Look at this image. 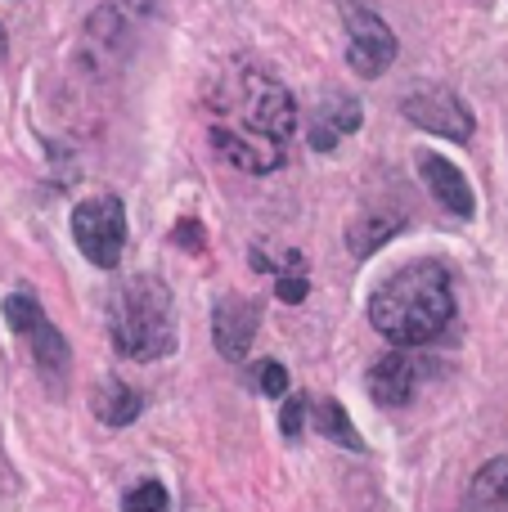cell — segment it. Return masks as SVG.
<instances>
[{
	"label": "cell",
	"instance_id": "4",
	"mask_svg": "<svg viewBox=\"0 0 508 512\" xmlns=\"http://www.w3.org/2000/svg\"><path fill=\"white\" fill-rule=\"evenodd\" d=\"M72 239H77L81 256H86L95 270H113L126 252V207L122 198L99 194L77 203L72 212Z\"/></svg>",
	"mask_w": 508,
	"mask_h": 512
},
{
	"label": "cell",
	"instance_id": "11",
	"mask_svg": "<svg viewBox=\"0 0 508 512\" xmlns=\"http://www.w3.org/2000/svg\"><path fill=\"white\" fill-rule=\"evenodd\" d=\"M419 176H423V185L432 189V198H437V203L446 207L450 216L468 221V216L477 212L473 185H468L464 171H459L450 158H437V153H419Z\"/></svg>",
	"mask_w": 508,
	"mask_h": 512
},
{
	"label": "cell",
	"instance_id": "1",
	"mask_svg": "<svg viewBox=\"0 0 508 512\" xmlns=\"http://www.w3.org/2000/svg\"><path fill=\"white\" fill-rule=\"evenodd\" d=\"M297 126V104L266 68H234L212 99V149L248 176L284 162Z\"/></svg>",
	"mask_w": 508,
	"mask_h": 512
},
{
	"label": "cell",
	"instance_id": "19",
	"mask_svg": "<svg viewBox=\"0 0 508 512\" xmlns=\"http://www.w3.org/2000/svg\"><path fill=\"white\" fill-rule=\"evenodd\" d=\"M257 387L266 391V396H284L288 391V369L279 360H261L257 364Z\"/></svg>",
	"mask_w": 508,
	"mask_h": 512
},
{
	"label": "cell",
	"instance_id": "15",
	"mask_svg": "<svg viewBox=\"0 0 508 512\" xmlns=\"http://www.w3.org/2000/svg\"><path fill=\"white\" fill-rule=\"evenodd\" d=\"M311 418H315V432H320L329 445H342V450H351V454L365 450V441H360L356 423L347 418V409H342L338 400H320V405L311 409Z\"/></svg>",
	"mask_w": 508,
	"mask_h": 512
},
{
	"label": "cell",
	"instance_id": "9",
	"mask_svg": "<svg viewBox=\"0 0 508 512\" xmlns=\"http://www.w3.org/2000/svg\"><path fill=\"white\" fill-rule=\"evenodd\" d=\"M419 382H423V360L410 355V346H396L369 373V396H374L378 409H405L419 396Z\"/></svg>",
	"mask_w": 508,
	"mask_h": 512
},
{
	"label": "cell",
	"instance_id": "14",
	"mask_svg": "<svg viewBox=\"0 0 508 512\" xmlns=\"http://www.w3.org/2000/svg\"><path fill=\"white\" fill-rule=\"evenodd\" d=\"M464 512H508V459H491L477 472L464 495Z\"/></svg>",
	"mask_w": 508,
	"mask_h": 512
},
{
	"label": "cell",
	"instance_id": "21",
	"mask_svg": "<svg viewBox=\"0 0 508 512\" xmlns=\"http://www.w3.org/2000/svg\"><path fill=\"white\" fill-rule=\"evenodd\" d=\"M0 54H5V27H0Z\"/></svg>",
	"mask_w": 508,
	"mask_h": 512
},
{
	"label": "cell",
	"instance_id": "8",
	"mask_svg": "<svg viewBox=\"0 0 508 512\" xmlns=\"http://www.w3.org/2000/svg\"><path fill=\"white\" fill-rule=\"evenodd\" d=\"M149 14H153V0H108L86 23V45L104 50V59H113V54H122L135 41V32L144 27Z\"/></svg>",
	"mask_w": 508,
	"mask_h": 512
},
{
	"label": "cell",
	"instance_id": "10",
	"mask_svg": "<svg viewBox=\"0 0 508 512\" xmlns=\"http://www.w3.org/2000/svg\"><path fill=\"white\" fill-rule=\"evenodd\" d=\"M261 328V306L248 297H225L212 306V342L225 360H248L252 351V337Z\"/></svg>",
	"mask_w": 508,
	"mask_h": 512
},
{
	"label": "cell",
	"instance_id": "7",
	"mask_svg": "<svg viewBox=\"0 0 508 512\" xmlns=\"http://www.w3.org/2000/svg\"><path fill=\"white\" fill-rule=\"evenodd\" d=\"M401 113L410 117L419 131L441 135V140H473V113L459 95H450L446 86H419L405 95Z\"/></svg>",
	"mask_w": 508,
	"mask_h": 512
},
{
	"label": "cell",
	"instance_id": "5",
	"mask_svg": "<svg viewBox=\"0 0 508 512\" xmlns=\"http://www.w3.org/2000/svg\"><path fill=\"white\" fill-rule=\"evenodd\" d=\"M0 310H5V324L27 342V351H32V360L41 364V373H63L68 369V360H72L68 337L45 319L41 301H32L27 292H14V297H5V306Z\"/></svg>",
	"mask_w": 508,
	"mask_h": 512
},
{
	"label": "cell",
	"instance_id": "20",
	"mask_svg": "<svg viewBox=\"0 0 508 512\" xmlns=\"http://www.w3.org/2000/svg\"><path fill=\"white\" fill-rule=\"evenodd\" d=\"M306 292H311V283H306V274H279V301H288V306H297V301H306Z\"/></svg>",
	"mask_w": 508,
	"mask_h": 512
},
{
	"label": "cell",
	"instance_id": "18",
	"mask_svg": "<svg viewBox=\"0 0 508 512\" xmlns=\"http://www.w3.org/2000/svg\"><path fill=\"white\" fill-rule=\"evenodd\" d=\"M306 418H311V400L306 396L284 400V409H279V432H284L288 441H297V436L306 432Z\"/></svg>",
	"mask_w": 508,
	"mask_h": 512
},
{
	"label": "cell",
	"instance_id": "3",
	"mask_svg": "<svg viewBox=\"0 0 508 512\" xmlns=\"http://www.w3.org/2000/svg\"><path fill=\"white\" fill-rule=\"evenodd\" d=\"M108 337L117 355L135 364H153L176 351V301L158 274H135L117 288L108 306Z\"/></svg>",
	"mask_w": 508,
	"mask_h": 512
},
{
	"label": "cell",
	"instance_id": "12",
	"mask_svg": "<svg viewBox=\"0 0 508 512\" xmlns=\"http://www.w3.org/2000/svg\"><path fill=\"white\" fill-rule=\"evenodd\" d=\"M360 126V104L351 95H329L320 108H315L311 117V131H306V140H311L315 153H329L342 144V135H351Z\"/></svg>",
	"mask_w": 508,
	"mask_h": 512
},
{
	"label": "cell",
	"instance_id": "2",
	"mask_svg": "<svg viewBox=\"0 0 508 512\" xmlns=\"http://www.w3.org/2000/svg\"><path fill=\"white\" fill-rule=\"evenodd\" d=\"M455 319V283L441 261H410L369 297V324L392 346H428Z\"/></svg>",
	"mask_w": 508,
	"mask_h": 512
},
{
	"label": "cell",
	"instance_id": "17",
	"mask_svg": "<svg viewBox=\"0 0 508 512\" xmlns=\"http://www.w3.org/2000/svg\"><path fill=\"white\" fill-rule=\"evenodd\" d=\"M122 512H171V495L162 481H140V486L131 490V495L122 499Z\"/></svg>",
	"mask_w": 508,
	"mask_h": 512
},
{
	"label": "cell",
	"instance_id": "16",
	"mask_svg": "<svg viewBox=\"0 0 508 512\" xmlns=\"http://www.w3.org/2000/svg\"><path fill=\"white\" fill-rule=\"evenodd\" d=\"M396 230H401V221H396V216H365V221L351 225L347 248H351V256H374Z\"/></svg>",
	"mask_w": 508,
	"mask_h": 512
},
{
	"label": "cell",
	"instance_id": "6",
	"mask_svg": "<svg viewBox=\"0 0 508 512\" xmlns=\"http://www.w3.org/2000/svg\"><path fill=\"white\" fill-rule=\"evenodd\" d=\"M347 63L369 81L396 63V32L365 5H347Z\"/></svg>",
	"mask_w": 508,
	"mask_h": 512
},
{
	"label": "cell",
	"instance_id": "13",
	"mask_svg": "<svg viewBox=\"0 0 508 512\" xmlns=\"http://www.w3.org/2000/svg\"><path fill=\"white\" fill-rule=\"evenodd\" d=\"M90 409H95V418L104 427H131L144 409V396L135 387H126L122 378H104L95 387V396H90Z\"/></svg>",
	"mask_w": 508,
	"mask_h": 512
}]
</instances>
